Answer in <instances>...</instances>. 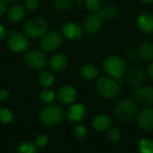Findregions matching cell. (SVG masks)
I'll list each match as a JSON object with an SVG mask.
<instances>
[{"mask_svg": "<svg viewBox=\"0 0 153 153\" xmlns=\"http://www.w3.org/2000/svg\"><path fill=\"white\" fill-rule=\"evenodd\" d=\"M39 82L40 85L44 88H48L54 83V76L49 71H43L39 74Z\"/></svg>", "mask_w": 153, "mask_h": 153, "instance_id": "obj_25", "label": "cell"}, {"mask_svg": "<svg viewBox=\"0 0 153 153\" xmlns=\"http://www.w3.org/2000/svg\"><path fill=\"white\" fill-rule=\"evenodd\" d=\"M68 65V59L65 55L62 53L55 54L49 60L50 68L54 71L60 72L66 68Z\"/></svg>", "mask_w": 153, "mask_h": 153, "instance_id": "obj_18", "label": "cell"}, {"mask_svg": "<svg viewBox=\"0 0 153 153\" xmlns=\"http://www.w3.org/2000/svg\"><path fill=\"white\" fill-rule=\"evenodd\" d=\"M108 139L112 143H117L121 139V132L117 127H110L108 130Z\"/></svg>", "mask_w": 153, "mask_h": 153, "instance_id": "obj_29", "label": "cell"}, {"mask_svg": "<svg viewBox=\"0 0 153 153\" xmlns=\"http://www.w3.org/2000/svg\"><path fill=\"white\" fill-rule=\"evenodd\" d=\"M81 75L87 81H92L99 76V70L93 65H85L81 69Z\"/></svg>", "mask_w": 153, "mask_h": 153, "instance_id": "obj_22", "label": "cell"}, {"mask_svg": "<svg viewBox=\"0 0 153 153\" xmlns=\"http://www.w3.org/2000/svg\"><path fill=\"white\" fill-rule=\"evenodd\" d=\"M77 98V92L74 87L72 85H65L61 87L57 91V99L63 105H70L75 101Z\"/></svg>", "mask_w": 153, "mask_h": 153, "instance_id": "obj_13", "label": "cell"}, {"mask_svg": "<svg viewBox=\"0 0 153 153\" xmlns=\"http://www.w3.org/2000/svg\"><path fill=\"white\" fill-rule=\"evenodd\" d=\"M9 96V93L7 91L5 90H1L0 91V100H4L8 98Z\"/></svg>", "mask_w": 153, "mask_h": 153, "instance_id": "obj_38", "label": "cell"}, {"mask_svg": "<svg viewBox=\"0 0 153 153\" xmlns=\"http://www.w3.org/2000/svg\"><path fill=\"white\" fill-rule=\"evenodd\" d=\"M138 56H139V55H137L136 52H135L134 49H130V50H128V51L126 53V59H127L128 61H130V62H134V61H136L137 58H138Z\"/></svg>", "mask_w": 153, "mask_h": 153, "instance_id": "obj_34", "label": "cell"}, {"mask_svg": "<svg viewBox=\"0 0 153 153\" xmlns=\"http://www.w3.org/2000/svg\"><path fill=\"white\" fill-rule=\"evenodd\" d=\"M18 153H37L38 146L30 142H22L17 146Z\"/></svg>", "mask_w": 153, "mask_h": 153, "instance_id": "obj_24", "label": "cell"}, {"mask_svg": "<svg viewBox=\"0 0 153 153\" xmlns=\"http://www.w3.org/2000/svg\"><path fill=\"white\" fill-rule=\"evenodd\" d=\"M7 11V3L4 0H0V16L4 14Z\"/></svg>", "mask_w": 153, "mask_h": 153, "instance_id": "obj_35", "label": "cell"}, {"mask_svg": "<svg viewBox=\"0 0 153 153\" xmlns=\"http://www.w3.org/2000/svg\"><path fill=\"white\" fill-rule=\"evenodd\" d=\"M84 4L87 10L92 13H98L102 6L101 0H84Z\"/></svg>", "mask_w": 153, "mask_h": 153, "instance_id": "obj_27", "label": "cell"}, {"mask_svg": "<svg viewBox=\"0 0 153 153\" xmlns=\"http://www.w3.org/2000/svg\"><path fill=\"white\" fill-rule=\"evenodd\" d=\"M139 153H153V140L148 137L141 139L137 143Z\"/></svg>", "mask_w": 153, "mask_h": 153, "instance_id": "obj_23", "label": "cell"}, {"mask_svg": "<svg viewBox=\"0 0 153 153\" xmlns=\"http://www.w3.org/2000/svg\"><path fill=\"white\" fill-rule=\"evenodd\" d=\"M145 80V72L140 68H134L129 72L126 82L131 87H140Z\"/></svg>", "mask_w": 153, "mask_h": 153, "instance_id": "obj_17", "label": "cell"}, {"mask_svg": "<svg viewBox=\"0 0 153 153\" xmlns=\"http://www.w3.org/2000/svg\"><path fill=\"white\" fill-rule=\"evenodd\" d=\"M86 115V108L82 104H74L66 111V118L72 123L81 122Z\"/></svg>", "mask_w": 153, "mask_h": 153, "instance_id": "obj_14", "label": "cell"}, {"mask_svg": "<svg viewBox=\"0 0 153 153\" xmlns=\"http://www.w3.org/2000/svg\"><path fill=\"white\" fill-rule=\"evenodd\" d=\"M39 0H25L24 8L28 11H34L39 7Z\"/></svg>", "mask_w": 153, "mask_h": 153, "instance_id": "obj_32", "label": "cell"}, {"mask_svg": "<svg viewBox=\"0 0 153 153\" xmlns=\"http://www.w3.org/2000/svg\"><path fill=\"white\" fill-rule=\"evenodd\" d=\"M87 134H88L87 128L84 126H82V125L76 126L74 128V134L78 139H83V138H85L87 136Z\"/></svg>", "mask_w": 153, "mask_h": 153, "instance_id": "obj_31", "label": "cell"}, {"mask_svg": "<svg viewBox=\"0 0 153 153\" xmlns=\"http://www.w3.org/2000/svg\"><path fill=\"white\" fill-rule=\"evenodd\" d=\"M23 59L28 66L37 71L43 70L48 64V58L44 51L37 48L27 50L24 54Z\"/></svg>", "mask_w": 153, "mask_h": 153, "instance_id": "obj_5", "label": "cell"}, {"mask_svg": "<svg viewBox=\"0 0 153 153\" xmlns=\"http://www.w3.org/2000/svg\"><path fill=\"white\" fill-rule=\"evenodd\" d=\"M4 1L8 4V3H13V2H14L15 0H4Z\"/></svg>", "mask_w": 153, "mask_h": 153, "instance_id": "obj_41", "label": "cell"}, {"mask_svg": "<svg viewBox=\"0 0 153 153\" xmlns=\"http://www.w3.org/2000/svg\"><path fill=\"white\" fill-rule=\"evenodd\" d=\"M7 45L12 51L22 53L28 50L30 42L26 35L20 32H13L7 38Z\"/></svg>", "mask_w": 153, "mask_h": 153, "instance_id": "obj_8", "label": "cell"}, {"mask_svg": "<svg viewBox=\"0 0 153 153\" xmlns=\"http://www.w3.org/2000/svg\"><path fill=\"white\" fill-rule=\"evenodd\" d=\"M76 4L78 5H82L84 4V0H76Z\"/></svg>", "mask_w": 153, "mask_h": 153, "instance_id": "obj_39", "label": "cell"}, {"mask_svg": "<svg viewBox=\"0 0 153 153\" xmlns=\"http://www.w3.org/2000/svg\"><path fill=\"white\" fill-rule=\"evenodd\" d=\"M135 102L143 107L153 105V88L151 86L138 87L134 91Z\"/></svg>", "mask_w": 153, "mask_h": 153, "instance_id": "obj_11", "label": "cell"}, {"mask_svg": "<svg viewBox=\"0 0 153 153\" xmlns=\"http://www.w3.org/2000/svg\"><path fill=\"white\" fill-rule=\"evenodd\" d=\"M138 29L144 34H151L153 32V15L150 13H143L136 21Z\"/></svg>", "mask_w": 153, "mask_h": 153, "instance_id": "obj_15", "label": "cell"}, {"mask_svg": "<svg viewBox=\"0 0 153 153\" xmlns=\"http://www.w3.org/2000/svg\"><path fill=\"white\" fill-rule=\"evenodd\" d=\"M48 24L42 17H31L28 19L24 25L23 30L25 35L30 39H39L44 36L48 30Z\"/></svg>", "mask_w": 153, "mask_h": 153, "instance_id": "obj_3", "label": "cell"}, {"mask_svg": "<svg viewBox=\"0 0 153 153\" xmlns=\"http://www.w3.org/2000/svg\"><path fill=\"white\" fill-rule=\"evenodd\" d=\"M103 19L99 13H93L87 15L83 21V31L89 35H94L100 31L102 26Z\"/></svg>", "mask_w": 153, "mask_h": 153, "instance_id": "obj_10", "label": "cell"}, {"mask_svg": "<svg viewBox=\"0 0 153 153\" xmlns=\"http://www.w3.org/2000/svg\"><path fill=\"white\" fill-rule=\"evenodd\" d=\"M83 29L81 25L75 22H67L62 27V36L70 40H76L82 38Z\"/></svg>", "mask_w": 153, "mask_h": 153, "instance_id": "obj_12", "label": "cell"}, {"mask_svg": "<svg viewBox=\"0 0 153 153\" xmlns=\"http://www.w3.org/2000/svg\"><path fill=\"white\" fill-rule=\"evenodd\" d=\"M138 127L143 131H151L153 129V108L144 107L136 115Z\"/></svg>", "mask_w": 153, "mask_h": 153, "instance_id": "obj_9", "label": "cell"}, {"mask_svg": "<svg viewBox=\"0 0 153 153\" xmlns=\"http://www.w3.org/2000/svg\"><path fill=\"white\" fill-rule=\"evenodd\" d=\"M13 112L6 108H0V123L8 124L13 120Z\"/></svg>", "mask_w": 153, "mask_h": 153, "instance_id": "obj_28", "label": "cell"}, {"mask_svg": "<svg viewBox=\"0 0 153 153\" xmlns=\"http://www.w3.org/2000/svg\"><path fill=\"white\" fill-rule=\"evenodd\" d=\"M40 100L44 103H49L55 99V94L50 90H44L39 94Z\"/></svg>", "mask_w": 153, "mask_h": 153, "instance_id": "obj_30", "label": "cell"}, {"mask_svg": "<svg viewBox=\"0 0 153 153\" xmlns=\"http://www.w3.org/2000/svg\"><path fill=\"white\" fill-rule=\"evenodd\" d=\"M7 36V30L4 26L0 24V39H4Z\"/></svg>", "mask_w": 153, "mask_h": 153, "instance_id": "obj_36", "label": "cell"}, {"mask_svg": "<svg viewBox=\"0 0 153 153\" xmlns=\"http://www.w3.org/2000/svg\"><path fill=\"white\" fill-rule=\"evenodd\" d=\"M143 3H144V4H152L153 3V0H141Z\"/></svg>", "mask_w": 153, "mask_h": 153, "instance_id": "obj_40", "label": "cell"}, {"mask_svg": "<svg viewBox=\"0 0 153 153\" xmlns=\"http://www.w3.org/2000/svg\"><path fill=\"white\" fill-rule=\"evenodd\" d=\"M138 113L137 103L132 100H124L118 102L113 110L114 117L121 123L131 122Z\"/></svg>", "mask_w": 153, "mask_h": 153, "instance_id": "obj_1", "label": "cell"}, {"mask_svg": "<svg viewBox=\"0 0 153 153\" xmlns=\"http://www.w3.org/2000/svg\"><path fill=\"white\" fill-rule=\"evenodd\" d=\"M74 4V0H54V5L57 10L68 11Z\"/></svg>", "mask_w": 153, "mask_h": 153, "instance_id": "obj_26", "label": "cell"}, {"mask_svg": "<svg viewBox=\"0 0 153 153\" xmlns=\"http://www.w3.org/2000/svg\"><path fill=\"white\" fill-rule=\"evenodd\" d=\"M63 42V36L57 31H51L46 33L41 37L40 48L45 52H53L56 50Z\"/></svg>", "mask_w": 153, "mask_h": 153, "instance_id": "obj_7", "label": "cell"}, {"mask_svg": "<svg viewBox=\"0 0 153 153\" xmlns=\"http://www.w3.org/2000/svg\"><path fill=\"white\" fill-rule=\"evenodd\" d=\"M112 126V119L106 114H99L92 120V127L98 132H106Z\"/></svg>", "mask_w": 153, "mask_h": 153, "instance_id": "obj_16", "label": "cell"}, {"mask_svg": "<svg viewBox=\"0 0 153 153\" xmlns=\"http://www.w3.org/2000/svg\"><path fill=\"white\" fill-rule=\"evenodd\" d=\"M98 13L103 20L104 19L115 20L118 17V14H119L118 9L113 4H106L102 5L100 10Z\"/></svg>", "mask_w": 153, "mask_h": 153, "instance_id": "obj_20", "label": "cell"}, {"mask_svg": "<svg viewBox=\"0 0 153 153\" xmlns=\"http://www.w3.org/2000/svg\"><path fill=\"white\" fill-rule=\"evenodd\" d=\"M103 69L109 77L117 80L124 77L127 66L122 57L118 56H109L103 62Z\"/></svg>", "mask_w": 153, "mask_h": 153, "instance_id": "obj_2", "label": "cell"}, {"mask_svg": "<svg viewBox=\"0 0 153 153\" xmlns=\"http://www.w3.org/2000/svg\"><path fill=\"white\" fill-rule=\"evenodd\" d=\"M96 90L106 99H115L120 94V85L109 76H101L96 82Z\"/></svg>", "mask_w": 153, "mask_h": 153, "instance_id": "obj_4", "label": "cell"}, {"mask_svg": "<svg viewBox=\"0 0 153 153\" xmlns=\"http://www.w3.org/2000/svg\"><path fill=\"white\" fill-rule=\"evenodd\" d=\"M147 74H148L149 78L153 82V62L149 65V66L147 68Z\"/></svg>", "mask_w": 153, "mask_h": 153, "instance_id": "obj_37", "label": "cell"}, {"mask_svg": "<svg viewBox=\"0 0 153 153\" xmlns=\"http://www.w3.org/2000/svg\"><path fill=\"white\" fill-rule=\"evenodd\" d=\"M48 138L47 137V135L45 134H39L37 138H36V145L38 147H44L48 144Z\"/></svg>", "mask_w": 153, "mask_h": 153, "instance_id": "obj_33", "label": "cell"}, {"mask_svg": "<svg viewBox=\"0 0 153 153\" xmlns=\"http://www.w3.org/2000/svg\"><path fill=\"white\" fill-rule=\"evenodd\" d=\"M64 117L63 109L56 105H49L44 108L40 114L39 118L41 122L47 126H55L62 121Z\"/></svg>", "mask_w": 153, "mask_h": 153, "instance_id": "obj_6", "label": "cell"}, {"mask_svg": "<svg viewBox=\"0 0 153 153\" xmlns=\"http://www.w3.org/2000/svg\"><path fill=\"white\" fill-rule=\"evenodd\" d=\"M25 16V8L22 4H13L7 10V18L12 22H19Z\"/></svg>", "mask_w": 153, "mask_h": 153, "instance_id": "obj_19", "label": "cell"}, {"mask_svg": "<svg viewBox=\"0 0 153 153\" xmlns=\"http://www.w3.org/2000/svg\"><path fill=\"white\" fill-rule=\"evenodd\" d=\"M138 55L143 61H151L153 58V44L150 41L143 42L138 49Z\"/></svg>", "mask_w": 153, "mask_h": 153, "instance_id": "obj_21", "label": "cell"}]
</instances>
